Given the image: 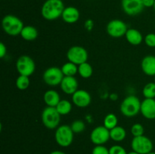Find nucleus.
I'll return each instance as SVG.
<instances>
[{"instance_id":"obj_28","label":"nucleus","mask_w":155,"mask_h":154,"mask_svg":"<svg viewBox=\"0 0 155 154\" xmlns=\"http://www.w3.org/2000/svg\"><path fill=\"white\" fill-rule=\"evenodd\" d=\"M70 126H71V129L74 131V134H80V133L83 132L84 130L86 129L85 122L82 120H79V119L74 121Z\"/></svg>"},{"instance_id":"obj_27","label":"nucleus","mask_w":155,"mask_h":154,"mask_svg":"<svg viewBox=\"0 0 155 154\" xmlns=\"http://www.w3.org/2000/svg\"><path fill=\"white\" fill-rule=\"evenodd\" d=\"M142 95L145 98H155V83L148 82L142 89Z\"/></svg>"},{"instance_id":"obj_20","label":"nucleus","mask_w":155,"mask_h":154,"mask_svg":"<svg viewBox=\"0 0 155 154\" xmlns=\"http://www.w3.org/2000/svg\"><path fill=\"white\" fill-rule=\"evenodd\" d=\"M20 36L26 41H34L38 37V30L33 26H24Z\"/></svg>"},{"instance_id":"obj_6","label":"nucleus","mask_w":155,"mask_h":154,"mask_svg":"<svg viewBox=\"0 0 155 154\" xmlns=\"http://www.w3.org/2000/svg\"><path fill=\"white\" fill-rule=\"evenodd\" d=\"M16 69L19 75L29 76L33 75L36 69V64L32 57L28 55H22L17 60Z\"/></svg>"},{"instance_id":"obj_12","label":"nucleus","mask_w":155,"mask_h":154,"mask_svg":"<svg viewBox=\"0 0 155 154\" xmlns=\"http://www.w3.org/2000/svg\"><path fill=\"white\" fill-rule=\"evenodd\" d=\"M121 6L124 13L130 16H135L143 11V0H122Z\"/></svg>"},{"instance_id":"obj_29","label":"nucleus","mask_w":155,"mask_h":154,"mask_svg":"<svg viewBox=\"0 0 155 154\" xmlns=\"http://www.w3.org/2000/svg\"><path fill=\"white\" fill-rule=\"evenodd\" d=\"M130 131H131V134H133V137H139V136L144 135L145 128L142 124L136 123L132 125Z\"/></svg>"},{"instance_id":"obj_32","label":"nucleus","mask_w":155,"mask_h":154,"mask_svg":"<svg viewBox=\"0 0 155 154\" xmlns=\"http://www.w3.org/2000/svg\"><path fill=\"white\" fill-rule=\"evenodd\" d=\"M92 154H110L109 149H107L104 145H97L93 148Z\"/></svg>"},{"instance_id":"obj_38","label":"nucleus","mask_w":155,"mask_h":154,"mask_svg":"<svg viewBox=\"0 0 155 154\" xmlns=\"http://www.w3.org/2000/svg\"><path fill=\"white\" fill-rule=\"evenodd\" d=\"M153 8H154V11H155V2H154V7H153Z\"/></svg>"},{"instance_id":"obj_36","label":"nucleus","mask_w":155,"mask_h":154,"mask_svg":"<svg viewBox=\"0 0 155 154\" xmlns=\"http://www.w3.org/2000/svg\"><path fill=\"white\" fill-rule=\"evenodd\" d=\"M127 154H139V152H136V151H131V152H128V153Z\"/></svg>"},{"instance_id":"obj_19","label":"nucleus","mask_w":155,"mask_h":154,"mask_svg":"<svg viewBox=\"0 0 155 154\" xmlns=\"http://www.w3.org/2000/svg\"><path fill=\"white\" fill-rule=\"evenodd\" d=\"M43 100L45 104L48 107H55L61 101L58 92L54 90H48L43 95Z\"/></svg>"},{"instance_id":"obj_37","label":"nucleus","mask_w":155,"mask_h":154,"mask_svg":"<svg viewBox=\"0 0 155 154\" xmlns=\"http://www.w3.org/2000/svg\"><path fill=\"white\" fill-rule=\"evenodd\" d=\"M148 154H155V152H149V153H148Z\"/></svg>"},{"instance_id":"obj_18","label":"nucleus","mask_w":155,"mask_h":154,"mask_svg":"<svg viewBox=\"0 0 155 154\" xmlns=\"http://www.w3.org/2000/svg\"><path fill=\"white\" fill-rule=\"evenodd\" d=\"M127 42L133 45H139L143 41V36L141 32L136 29H128L125 35Z\"/></svg>"},{"instance_id":"obj_21","label":"nucleus","mask_w":155,"mask_h":154,"mask_svg":"<svg viewBox=\"0 0 155 154\" xmlns=\"http://www.w3.org/2000/svg\"><path fill=\"white\" fill-rule=\"evenodd\" d=\"M110 137L111 140L116 142L123 141L127 137V131L125 128L121 126H116L110 130Z\"/></svg>"},{"instance_id":"obj_1","label":"nucleus","mask_w":155,"mask_h":154,"mask_svg":"<svg viewBox=\"0 0 155 154\" xmlns=\"http://www.w3.org/2000/svg\"><path fill=\"white\" fill-rule=\"evenodd\" d=\"M65 7L62 0H46L41 8V14L47 21H54L61 17Z\"/></svg>"},{"instance_id":"obj_35","label":"nucleus","mask_w":155,"mask_h":154,"mask_svg":"<svg viewBox=\"0 0 155 154\" xmlns=\"http://www.w3.org/2000/svg\"><path fill=\"white\" fill-rule=\"evenodd\" d=\"M49 154H66L65 152H64L63 151H61V150H54L52 152H50Z\"/></svg>"},{"instance_id":"obj_39","label":"nucleus","mask_w":155,"mask_h":154,"mask_svg":"<svg viewBox=\"0 0 155 154\" xmlns=\"http://www.w3.org/2000/svg\"><path fill=\"white\" fill-rule=\"evenodd\" d=\"M154 82L155 83V75H154Z\"/></svg>"},{"instance_id":"obj_5","label":"nucleus","mask_w":155,"mask_h":154,"mask_svg":"<svg viewBox=\"0 0 155 154\" xmlns=\"http://www.w3.org/2000/svg\"><path fill=\"white\" fill-rule=\"evenodd\" d=\"M74 131L70 125H59L56 128L54 133V139L59 146L62 147H68L72 144L74 141Z\"/></svg>"},{"instance_id":"obj_2","label":"nucleus","mask_w":155,"mask_h":154,"mask_svg":"<svg viewBox=\"0 0 155 154\" xmlns=\"http://www.w3.org/2000/svg\"><path fill=\"white\" fill-rule=\"evenodd\" d=\"M2 27L6 34L11 36H17L21 34L24 26L19 18L15 15L8 14L2 18Z\"/></svg>"},{"instance_id":"obj_30","label":"nucleus","mask_w":155,"mask_h":154,"mask_svg":"<svg viewBox=\"0 0 155 154\" xmlns=\"http://www.w3.org/2000/svg\"><path fill=\"white\" fill-rule=\"evenodd\" d=\"M144 41L145 45L150 48H155V33H148L145 36Z\"/></svg>"},{"instance_id":"obj_31","label":"nucleus","mask_w":155,"mask_h":154,"mask_svg":"<svg viewBox=\"0 0 155 154\" xmlns=\"http://www.w3.org/2000/svg\"><path fill=\"white\" fill-rule=\"evenodd\" d=\"M110 154H127L125 148L123 147L120 145H114L109 149Z\"/></svg>"},{"instance_id":"obj_16","label":"nucleus","mask_w":155,"mask_h":154,"mask_svg":"<svg viewBox=\"0 0 155 154\" xmlns=\"http://www.w3.org/2000/svg\"><path fill=\"white\" fill-rule=\"evenodd\" d=\"M80 11L74 6H68V7L65 8L61 15L63 21L69 24L77 23L80 19Z\"/></svg>"},{"instance_id":"obj_3","label":"nucleus","mask_w":155,"mask_h":154,"mask_svg":"<svg viewBox=\"0 0 155 154\" xmlns=\"http://www.w3.org/2000/svg\"><path fill=\"white\" fill-rule=\"evenodd\" d=\"M141 103L138 97L135 95H130L124 98L120 104L121 113L127 117H133L140 113Z\"/></svg>"},{"instance_id":"obj_15","label":"nucleus","mask_w":155,"mask_h":154,"mask_svg":"<svg viewBox=\"0 0 155 154\" xmlns=\"http://www.w3.org/2000/svg\"><path fill=\"white\" fill-rule=\"evenodd\" d=\"M60 86L64 93L72 95L78 90L79 84L77 79L74 76H64Z\"/></svg>"},{"instance_id":"obj_11","label":"nucleus","mask_w":155,"mask_h":154,"mask_svg":"<svg viewBox=\"0 0 155 154\" xmlns=\"http://www.w3.org/2000/svg\"><path fill=\"white\" fill-rule=\"evenodd\" d=\"M110 139V130L104 125L97 126L94 128L90 134V140L92 143L97 145H104Z\"/></svg>"},{"instance_id":"obj_22","label":"nucleus","mask_w":155,"mask_h":154,"mask_svg":"<svg viewBox=\"0 0 155 154\" xmlns=\"http://www.w3.org/2000/svg\"><path fill=\"white\" fill-rule=\"evenodd\" d=\"M55 108L61 116H66L69 114L72 110V104L68 100H61Z\"/></svg>"},{"instance_id":"obj_17","label":"nucleus","mask_w":155,"mask_h":154,"mask_svg":"<svg viewBox=\"0 0 155 154\" xmlns=\"http://www.w3.org/2000/svg\"><path fill=\"white\" fill-rule=\"evenodd\" d=\"M142 70L145 75L149 76L155 75V56L147 55L143 57L141 63Z\"/></svg>"},{"instance_id":"obj_23","label":"nucleus","mask_w":155,"mask_h":154,"mask_svg":"<svg viewBox=\"0 0 155 154\" xmlns=\"http://www.w3.org/2000/svg\"><path fill=\"white\" fill-rule=\"evenodd\" d=\"M61 69L64 76H74L78 72V66L70 61L64 63Z\"/></svg>"},{"instance_id":"obj_14","label":"nucleus","mask_w":155,"mask_h":154,"mask_svg":"<svg viewBox=\"0 0 155 154\" xmlns=\"http://www.w3.org/2000/svg\"><path fill=\"white\" fill-rule=\"evenodd\" d=\"M140 113L147 119H155V99L145 98L141 103Z\"/></svg>"},{"instance_id":"obj_13","label":"nucleus","mask_w":155,"mask_h":154,"mask_svg":"<svg viewBox=\"0 0 155 154\" xmlns=\"http://www.w3.org/2000/svg\"><path fill=\"white\" fill-rule=\"evenodd\" d=\"M73 104L80 108L87 107L92 101V97L90 94L83 89H78L72 95Z\"/></svg>"},{"instance_id":"obj_9","label":"nucleus","mask_w":155,"mask_h":154,"mask_svg":"<svg viewBox=\"0 0 155 154\" xmlns=\"http://www.w3.org/2000/svg\"><path fill=\"white\" fill-rule=\"evenodd\" d=\"M64 77L61 69L57 66H51L46 69L42 75L44 82L49 86L60 85Z\"/></svg>"},{"instance_id":"obj_8","label":"nucleus","mask_w":155,"mask_h":154,"mask_svg":"<svg viewBox=\"0 0 155 154\" xmlns=\"http://www.w3.org/2000/svg\"><path fill=\"white\" fill-rule=\"evenodd\" d=\"M89 54L85 48L79 45H74L71 47L67 52V58L68 61L72 62L76 65L82 64L87 62Z\"/></svg>"},{"instance_id":"obj_24","label":"nucleus","mask_w":155,"mask_h":154,"mask_svg":"<svg viewBox=\"0 0 155 154\" xmlns=\"http://www.w3.org/2000/svg\"><path fill=\"white\" fill-rule=\"evenodd\" d=\"M78 73L83 79L90 78L93 73V69H92V65L88 62H85V63L79 65Z\"/></svg>"},{"instance_id":"obj_10","label":"nucleus","mask_w":155,"mask_h":154,"mask_svg":"<svg viewBox=\"0 0 155 154\" xmlns=\"http://www.w3.org/2000/svg\"><path fill=\"white\" fill-rule=\"evenodd\" d=\"M107 34L113 38H120L125 36L128 28L124 21L119 19H114L109 21L106 27Z\"/></svg>"},{"instance_id":"obj_4","label":"nucleus","mask_w":155,"mask_h":154,"mask_svg":"<svg viewBox=\"0 0 155 154\" xmlns=\"http://www.w3.org/2000/svg\"><path fill=\"white\" fill-rule=\"evenodd\" d=\"M61 115L56 110L55 107L47 106L42 112L41 119L45 128L48 129L57 128L60 125Z\"/></svg>"},{"instance_id":"obj_26","label":"nucleus","mask_w":155,"mask_h":154,"mask_svg":"<svg viewBox=\"0 0 155 154\" xmlns=\"http://www.w3.org/2000/svg\"><path fill=\"white\" fill-rule=\"evenodd\" d=\"M17 88H18L21 91H24L29 88L30 85V80L29 76L26 75H19V76L17 78L16 82H15Z\"/></svg>"},{"instance_id":"obj_34","label":"nucleus","mask_w":155,"mask_h":154,"mask_svg":"<svg viewBox=\"0 0 155 154\" xmlns=\"http://www.w3.org/2000/svg\"><path fill=\"white\" fill-rule=\"evenodd\" d=\"M155 0H143L144 7L145 8H151L154 7Z\"/></svg>"},{"instance_id":"obj_33","label":"nucleus","mask_w":155,"mask_h":154,"mask_svg":"<svg viewBox=\"0 0 155 154\" xmlns=\"http://www.w3.org/2000/svg\"><path fill=\"white\" fill-rule=\"evenodd\" d=\"M7 54V48L3 42L0 43V57L3 58Z\"/></svg>"},{"instance_id":"obj_7","label":"nucleus","mask_w":155,"mask_h":154,"mask_svg":"<svg viewBox=\"0 0 155 154\" xmlns=\"http://www.w3.org/2000/svg\"><path fill=\"white\" fill-rule=\"evenodd\" d=\"M131 147L133 151H136L139 154H148L152 152L154 145L149 137L142 135L133 137L131 142Z\"/></svg>"},{"instance_id":"obj_25","label":"nucleus","mask_w":155,"mask_h":154,"mask_svg":"<svg viewBox=\"0 0 155 154\" xmlns=\"http://www.w3.org/2000/svg\"><path fill=\"white\" fill-rule=\"evenodd\" d=\"M104 126L108 130H111L112 128L117 126L118 119L117 116L114 113H108L104 119Z\"/></svg>"}]
</instances>
